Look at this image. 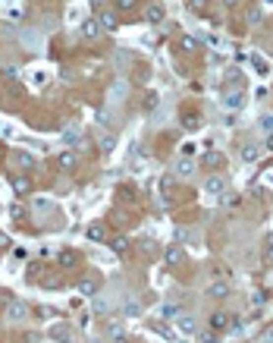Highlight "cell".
Instances as JSON below:
<instances>
[{"mask_svg": "<svg viewBox=\"0 0 273 343\" xmlns=\"http://www.w3.org/2000/svg\"><path fill=\"white\" fill-rule=\"evenodd\" d=\"M258 145H245V148H242V161H248V164H251V161H258Z\"/></svg>", "mask_w": 273, "mask_h": 343, "instance_id": "cell-15", "label": "cell"}, {"mask_svg": "<svg viewBox=\"0 0 273 343\" xmlns=\"http://www.w3.org/2000/svg\"><path fill=\"white\" fill-rule=\"evenodd\" d=\"M95 312H98V315H107V312H110V302H107L104 296H98V299H95Z\"/></svg>", "mask_w": 273, "mask_h": 343, "instance_id": "cell-22", "label": "cell"}, {"mask_svg": "<svg viewBox=\"0 0 273 343\" xmlns=\"http://www.w3.org/2000/svg\"><path fill=\"white\" fill-rule=\"evenodd\" d=\"M98 145H101V151H113L116 148V139H113V135H101Z\"/></svg>", "mask_w": 273, "mask_h": 343, "instance_id": "cell-20", "label": "cell"}, {"mask_svg": "<svg viewBox=\"0 0 273 343\" xmlns=\"http://www.w3.org/2000/svg\"><path fill=\"white\" fill-rule=\"evenodd\" d=\"M251 63H254V70H258L261 76H264V73H267V63H264V60H261V57H251Z\"/></svg>", "mask_w": 273, "mask_h": 343, "instance_id": "cell-30", "label": "cell"}, {"mask_svg": "<svg viewBox=\"0 0 273 343\" xmlns=\"http://www.w3.org/2000/svg\"><path fill=\"white\" fill-rule=\"evenodd\" d=\"M164 16H167L164 3H148V10H144V22H151V25H160V22H164Z\"/></svg>", "mask_w": 273, "mask_h": 343, "instance_id": "cell-2", "label": "cell"}, {"mask_svg": "<svg viewBox=\"0 0 273 343\" xmlns=\"http://www.w3.org/2000/svg\"><path fill=\"white\" fill-rule=\"evenodd\" d=\"M113 249H116V252H126V249H129V239H116V243H113Z\"/></svg>", "mask_w": 273, "mask_h": 343, "instance_id": "cell-32", "label": "cell"}, {"mask_svg": "<svg viewBox=\"0 0 273 343\" xmlns=\"http://www.w3.org/2000/svg\"><path fill=\"white\" fill-rule=\"evenodd\" d=\"M267 148H270V151H273V135H270V139H267Z\"/></svg>", "mask_w": 273, "mask_h": 343, "instance_id": "cell-37", "label": "cell"}, {"mask_svg": "<svg viewBox=\"0 0 273 343\" xmlns=\"http://www.w3.org/2000/svg\"><path fill=\"white\" fill-rule=\"evenodd\" d=\"M182 126H185V129H198V126H201V117L185 114V117H182Z\"/></svg>", "mask_w": 273, "mask_h": 343, "instance_id": "cell-18", "label": "cell"}, {"mask_svg": "<svg viewBox=\"0 0 273 343\" xmlns=\"http://www.w3.org/2000/svg\"><path fill=\"white\" fill-rule=\"evenodd\" d=\"M16 161H19V167H25V170H29L32 164H35V158H32V154H25V151H22V154H19V158H16Z\"/></svg>", "mask_w": 273, "mask_h": 343, "instance_id": "cell-28", "label": "cell"}, {"mask_svg": "<svg viewBox=\"0 0 273 343\" xmlns=\"http://www.w3.org/2000/svg\"><path fill=\"white\" fill-rule=\"evenodd\" d=\"M57 164L63 167V170H75V164H79V161H75V154H72V151H60Z\"/></svg>", "mask_w": 273, "mask_h": 343, "instance_id": "cell-10", "label": "cell"}, {"mask_svg": "<svg viewBox=\"0 0 273 343\" xmlns=\"http://www.w3.org/2000/svg\"><path fill=\"white\" fill-rule=\"evenodd\" d=\"M3 76H6V70H3V66H0V79H3Z\"/></svg>", "mask_w": 273, "mask_h": 343, "instance_id": "cell-38", "label": "cell"}, {"mask_svg": "<svg viewBox=\"0 0 273 343\" xmlns=\"http://www.w3.org/2000/svg\"><path fill=\"white\" fill-rule=\"evenodd\" d=\"M207 296L210 299H226L229 296V284H226V280H214V284L207 287Z\"/></svg>", "mask_w": 273, "mask_h": 343, "instance_id": "cell-7", "label": "cell"}, {"mask_svg": "<svg viewBox=\"0 0 273 343\" xmlns=\"http://www.w3.org/2000/svg\"><path fill=\"white\" fill-rule=\"evenodd\" d=\"M223 3H226V6H233V3H236V0H223Z\"/></svg>", "mask_w": 273, "mask_h": 343, "instance_id": "cell-39", "label": "cell"}, {"mask_svg": "<svg viewBox=\"0 0 273 343\" xmlns=\"http://www.w3.org/2000/svg\"><path fill=\"white\" fill-rule=\"evenodd\" d=\"M116 10H119V13H129V10H135V0H116Z\"/></svg>", "mask_w": 273, "mask_h": 343, "instance_id": "cell-25", "label": "cell"}, {"mask_svg": "<svg viewBox=\"0 0 273 343\" xmlns=\"http://www.w3.org/2000/svg\"><path fill=\"white\" fill-rule=\"evenodd\" d=\"M160 312H164V318H179V315H182V312H179V305H164Z\"/></svg>", "mask_w": 273, "mask_h": 343, "instance_id": "cell-23", "label": "cell"}, {"mask_svg": "<svg viewBox=\"0 0 273 343\" xmlns=\"http://www.w3.org/2000/svg\"><path fill=\"white\" fill-rule=\"evenodd\" d=\"M104 236H107V233H104V227H88V239H98V243H101Z\"/></svg>", "mask_w": 273, "mask_h": 343, "instance_id": "cell-27", "label": "cell"}, {"mask_svg": "<svg viewBox=\"0 0 273 343\" xmlns=\"http://www.w3.org/2000/svg\"><path fill=\"white\" fill-rule=\"evenodd\" d=\"M258 126H261L264 132H270V135H273V114H264V117L258 120Z\"/></svg>", "mask_w": 273, "mask_h": 343, "instance_id": "cell-19", "label": "cell"}, {"mask_svg": "<svg viewBox=\"0 0 273 343\" xmlns=\"http://www.w3.org/2000/svg\"><path fill=\"white\" fill-rule=\"evenodd\" d=\"M57 261L63 264V268H72V264H75V255H72V252H60V255H57Z\"/></svg>", "mask_w": 273, "mask_h": 343, "instance_id": "cell-21", "label": "cell"}, {"mask_svg": "<svg viewBox=\"0 0 273 343\" xmlns=\"http://www.w3.org/2000/svg\"><path fill=\"white\" fill-rule=\"evenodd\" d=\"M101 32H104V29H101V22H82V35L85 38H98Z\"/></svg>", "mask_w": 273, "mask_h": 343, "instance_id": "cell-14", "label": "cell"}, {"mask_svg": "<svg viewBox=\"0 0 273 343\" xmlns=\"http://www.w3.org/2000/svg\"><path fill=\"white\" fill-rule=\"evenodd\" d=\"M201 164L204 167H220V164H223V154H220V151H207L201 158Z\"/></svg>", "mask_w": 273, "mask_h": 343, "instance_id": "cell-13", "label": "cell"}, {"mask_svg": "<svg viewBox=\"0 0 273 343\" xmlns=\"http://www.w3.org/2000/svg\"><path fill=\"white\" fill-rule=\"evenodd\" d=\"M50 334H54V337H57V340H69V331H66V328H54V331H50Z\"/></svg>", "mask_w": 273, "mask_h": 343, "instance_id": "cell-31", "label": "cell"}, {"mask_svg": "<svg viewBox=\"0 0 273 343\" xmlns=\"http://www.w3.org/2000/svg\"><path fill=\"white\" fill-rule=\"evenodd\" d=\"M35 208H38V211H47V208H50V202H44V199H38V202H35Z\"/></svg>", "mask_w": 273, "mask_h": 343, "instance_id": "cell-34", "label": "cell"}, {"mask_svg": "<svg viewBox=\"0 0 273 343\" xmlns=\"http://www.w3.org/2000/svg\"><path fill=\"white\" fill-rule=\"evenodd\" d=\"M176 328H179V334H185V337H195V334H198V321H195L192 315H179Z\"/></svg>", "mask_w": 273, "mask_h": 343, "instance_id": "cell-3", "label": "cell"}, {"mask_svg": "<svg viewBox=\"0 0 273 343\" xmlns=\"http://www.w3.org/2000/svg\"><path fill=\"white\" fill-rule=\"evenodd\" d=\"M204 189H207L210 195H223V189H226V179L223 176H207V179H204Z\"/></svg>", "mask_w": 273, "mask_h": 343, "instance_id": "cell-6", "label": "cell"}, {"mask_svg": "<svg viewBox=\"0 0 273 343\" xmlns=\"http://www.w3.org/2000/svg\"><path fill=\"white\" fill-rule=\"evenodd\" d=\"M173 173H176L179 179H189V176L195 173V161H189V158H179L176 164H173Z\"/></svg>", "mask_w": 273, "mask_h": 343, "instance_id": "cell-4", "label": "cell"}, {"mask_svg": "<svg viewBox=\"0 0 273 343\" xmlns=\"http://www.w3.org/2000/svg\"><path fill=\"white\" fill-rule=\"evenodd\" d=\"M248 22H251V25L261 22V10H258V6H251V10H248Z\"/></svg>", "mask_w": 273, "mask_h": 343, "instance_id": "cell-29", "label": "cell"}, {"mask_svg": "<svg viewBox=\"0 0 273 343\" xmlns=\"http://www.w3.org/2000/svg\"><path fill=\"white\" fill-rule=\"evenodd\" d=\"M25 315H29V308H25V302H19V299H13V302L6 305V318L10 321H22Z\"/></svg>", "mask_w": 273, "mask_h": 343, "instance_id": "cell-5", "label": "cell"}, {"mask_svg": "<svg viewBox=\"0 0 273 343\" xmlns=\"http://www.w3.org/2000/svg\"><path fill=\"white\" fill-rule=\"evenodd\" d=\"M63 139L75 145V142H82V132H79V129H66V132H63Z\"/></svg>", "mask_w": 273, "mask_h": 343, "instance_id": "cell-26", "label": "cell"}, {"mask_svg": "<svg viewBox=\"0 0 273 343\" xmlns=\"http://www.w3.org/2000/svg\"><path fill=\"white\" fill-rule=\"evenodd\" d=\"M98 120H101L104 126H110V114H107V110H101V114H98Z\"/></svg>", "mask_w": 273, "mask_h": 343, "instance_id": "cell-33", "label": "cell"}, {"mask_svg": "<svg viewBox=\"0 0 273 343\" xmlns=\"http://www.w3.org/2000/svg\"><path fill=\"white\" fill-rule=\"evenodd\" d=\"M79 293L95 296V293H98V280H95V277H82V280H79Z\"/></svg>", "mask_w": 273, "mask_h": 343, "instance_id": "cell-11", "label": "cell"}, {"mask_svg": "<svg viewBox=\"0 0 273 343\" xmlns=\"http://www.w3.org/2000/svg\"><path fill=\"white\" fill-rule=\"evenodd\" d=\"M182 50L185 54H195V50H198V41L195 38H182Z\"/></svg>", "mask_w": 273, "mask_h": 343, "instance_id": "cell-24", "label": "cell"}, {"mask_svg": "<svg viewBox=\"0 0 273 343\" xmlns=\"http://www.w3.org/2000/svg\"><path fill=\"white\" fill-rule=\"evenodd\" d=\"M13 189L19 195H29L32 192V179L29 176H13Z\"/></svg>", "mask_w": 273, "mask_h": 343, "instance_id": "cell-12", "label": "cell"}, {"mask_svg": "<svg viewBox=\"0 0 273 343\" xmlns=\"http://www.w3.org/2000/svg\"><path fill=\"white\" fill-rule=\"evenodd\" d=\"M245 98H248V95H245L242 88H233V91H226V95H223V107L226 110H239V107L245 104Z\"/></svg>", "mask_w": 273, "mask_h": 343, "instance_id": "cell-1", "label": "cell"}, {"mask_svg": "<svg viewBox=\"0 0 273 343\" xmlns=\"http://www.w3.org/2000/svg\"><path fill=\"white\" fill-rule=\"evenodd\" d=\"M182 261V249L173 246V249H167V264H179Z\"/></svg>", "mask_w": 273, "mask_h": 343, "instance_id": "cell-16", "label": "cell"}, {"mask_svg": "<svg viewBox=\"0 0 273 343\" xmlns=\"http://www.w3.org/2000/svg\"><path fill=\"white\" fill-rule=\"evenodd\" d=\"M264 255H267V261H273V239L267 243V252H264Z\"/></svg>", "mask_w": 273, "mask_h": 343, "instance_id": "cell-36", "label": "cell"}, {"mask_svg": "<svg viewBox=\"0 0 273 343\" xmlns=\"http://www.w3.org/2000/svg\"><path fill=\"white\" fill-rule=\"evenodd\" d=\"M226 82H239V70H229L226 73Z\"/></svg>", "mask_w": 273, "mask_h": 343, "instance_id": "cell-35", "label": "cell"}, {"mask_svg": "<svg viewBox=\"0 0 273 343\" xmlns=\"http://www.w3.org/2000/svg\"><path fill=\"white\" fill-rule=\"evenodd\" d=\"M123 315L126 318H135V315H141V302L135 296H126L123 299Z\"/></svg>", "mask_w": 273, "mask_h": 343, "instance_id": "cell-8", "label": "cell"}, {"mask_svg": "<svg viewBox=\"0 0 273 343\" xmlns=\"http://www.w3.org/2000/svg\"><path fill=\"white\" fill-rule=\"evenodd\" d=\"M98 22H101V29H107V32H113V29H116V25H119V16H116L113 10H104V13H101V16H98Z\"/></svg>", "mask_w": 273, "mask_h": 343, "instance_id": "cell-9", "label": "cell"}, {"mask_svg": "<svg viewBox=\"0 0 273 343\" xmlns=\"http://www.w3.org/2000/svg\"><path fill=\"white\" fill-rule=\"evenodd\" d=\"M210 328H214V331H226L229 328V318H226V315H214V318H210Z\"/></svg>", "mask_w": 273, "mask_h": 343, "instance_id": "cell-17", "label": "cell"}]
</instances>
